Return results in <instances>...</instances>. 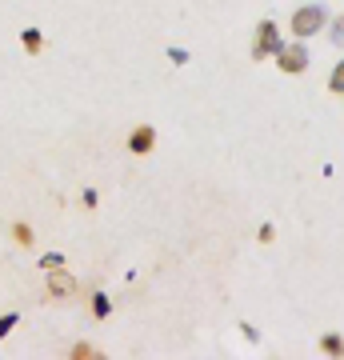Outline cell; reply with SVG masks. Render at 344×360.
Here are the masks:
<instances>
[{
    "label": "cell",
    "instance_id": "obj_1",
    "mask_svg": "<svg viewBox=\"0 0 344 360\" xmlns=\"http://www.w3.org/2000/svg\"><path fill=\"white\" fill-rule=\"evenodd\" d=\"M281 49H284V40H281V28H276V20H260V25H256L253 60H268V56H276Z\"/></svg>",
    "mask_w": 344,
    "mask_h": 360
},
{
    "label": "cell",
    "instance_id": "obj_2",
    "mask_svg": "<svg viewBox=\"0 0 344 360\" xmlns=\"http://www.w3.org/2000/svg\"><path fill=\"white\" fill-rule=\"evenodd\" d=\"M324 20H329L324 4H305V8H296L293 13V37H312V32L324 28Z\"/></svg>",
    "mask_w": 344,
    "mask_h": 360
},
{
    "label": "cell",
    "instance_id": "obj_3",
    "mask_svg": "<svg viewBox=\"0 0 344 360\" xmlns=\"http://www.w3.org/2000/svg\"><path fill=\"white\" fill-rule=\"evenodd\" d=\"M308 60H312V56H308V44H300V40H296V44H284V49L276 52V68H281V72H288V77L305 72Z\"/></svg>",
    "mask_w": 344,
    "mask_h": 360
},
{
    "label": "cell",
    "instance_id": "obj_4",
    "mask_svg": "<svg viewBox=\"0 0 344 360\" xmlns=\"http://www.w3.org/2000/svg\"><path fill=\"white\" fill-rule=\"evenodd\" d=\"M153 144H156V132L148 129V124H141V129H132V136H128V148H132L136 156L153 153Z\"/></svg>",
    "mask_w": 344,
    "mask_h": 360
},
{
    "label": "cell",
    "instance_id": "obj_5",
    "mask_svg": "<svg viewBox=\"0 0 344 360\" xmlns=\"http://www.w3.org/2000/svg\"><path fill=\"white\" fill-rule=\"evenodd\" d=\"M20 44H25V52H32V56H37V52L44 49V40H40V28H25V32H20Z\"/></svg>",
    "mask_w": 344,
    "mask_h": 360
},
{
    "label": "cell",
    "instance_id": "obj_6",
    "mask_svg": "<svg viewBox=\"0 0 344 360\" xmlns=\"http://www.w3.org/2000/svg\"><path fill=\"white\" fill-rule=\"evenodd\" d=\"M320 348H324L329 356H344V336L329 333V336H324V340H320Z\"/></svg>",
    "mask_w": 344,
    "mask_h": 360
},
{
    "label": "cell",
    "instance_id": "obj_7",
    "mask_svg": "<svg viewBox=\"0 0 344 360\" xmlns=\"http://www.w3.org/2000/svg\"><path fill=\"white\" fill-rule=\"evenodd\" d=\"M49 288H52V292H56V296H68V292H72V288H77V284L68 281V276H52V281H49Z\"/></svg>",
    "mask_w": 344,
    "mask_h": 360
},
{
    "label": "cell",
    "instance_id": "obj_8",
    "mask_svg": "<svg viewBox=\"0 0 344 360\" xmlns=\"http://www.w3.org/2000/svg\"><path fill=\"white\" fill-rule=\"evenodd\" d=\"M40 269H44V272H60L64 269V257H60V252H49V257H40Z\"/></svg>",
    "mask_w": 344,
    "mask_h": 360
},
{
    "label": "cell",
    "instance_id": "obj_9",
    "mask_svg": "<svg viewBox=\"0 0 344 360\" xmlns=\"http://www.w3.org/2000/svg\"><path fill=\"white\" fill-rule=\"evenodd\" d=\"M329 40H332V44H336V49H340V44H344V16H336V20H332V25H329Z\"/></svg>",
    "mask_w": 344,
    "mask_h": 360
},
{
    "label": "cell",
    "instance_id": "obj_10",
    "mask_svg": "<svg viewBox=\"0 0 344 360\" xmlns=\"http://www.w3.org/2000/svg\"><path fill=\"white\" fill-rule=\"evenodd\" d=\"M16 324H20V316H16V312H4V316H0V340H4V336L13 333Z\"/></svg>",
    "mask_w": 344,
    "mask_h": 360
},
{
    "label": "cell",
    "instance_id": "obj_11",
    "mask_svg": "<svg viewBox=\"0 0 344 360\" xmlns=\"http://www.w3.org/2000/svg\"><path fill=\"white\" fill-rule=\"evenodd\" d=\"M108 309H113V300H108L104 292L92 296V312H96V316H108Z\"/></svg>",
    "mask_w": 344,
    "mask_h": 360
},
{
    "label": "cell",
    "instance_id": "obj_12",
    "mask_svg": "<svg viewBox=\"0 0 344 360\" xmlns=\"http://www.w3.org/2000/svg\"><path fill=\"white\" fill-rule=\"evenodd\" d=\"M329 89L332 92H344V60L336 68H332V77H329Z\"/></svg>",
    "mask_w": 344,
    "mask_h": 360
},
{
    "label": "cell",
    "instance_id": "obj_13",
    "mask_svg": "<svg viewBox=\"0 0 344 360\" xmlns=\"http://www.w3.org/2000/svg\"><path fill=\"white\" fill-rule=\"evenodd\" d=\"M72 356H77V360H92V356H96V348H92V345H84V340H80V345L72 348Z\"/></svg>",
    "mask_w": 344,
    "mask_h": 360
},
{
    "label": "cell",
    "instance_id": "obj_14",
    "mask_svg": "<svg viewBox=\"0 0 344 360\" xmlns=\"http://www.w3.org/2000/svg\"><path fill=\"white\" fill-rule=\"evenodd\" d=\"M16 240H20V245H32V229H28V224H16Z\"/></svg>",
    "mask_w": 344,
    "mask_h": 360
},
{
    "label": "cell",
    "instance_id": "obj_15",
    "mask_svg": "<svg viewBox=\"0 0 344 360\" xmlns=\"http://www.w3.org/2000/svg\"><path fill=\"white\" fill-rule=\"evenodd\" d=\"M168 56H172L177 65H184V60H189V52H184V49H168Z\"/></svg>",
    "mask_w": 344,
    "mask_h": 360
}]
</instances>
